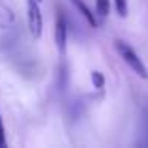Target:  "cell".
I'll use <instances>...</instances> for the list:
<instances>
[{"instance_id":"cell-1","label":"cell","mask_w":148,"mask_h":148,"mask_svg":"<svg viewBox=\"0 0 148 148\" xmlns=\"http://www.w3.org/2000/svg\"><path fill=\"white\" fill-rule=\"evenodd\" d=\"M114 45H116V51L120 53V56H122V60L126 62V64L130 66L141 79H146L148 77V69H146V66L143 64V60L139 58V54L135 53L127 43H124V41H114Z\"/></svg>"},{"instance_id":"cell-3","label":"cell","mask_w":148,"mask_h":148,"mask_svg":"<svg viewBox=\"0 0 148 148\" xmlns=\"http://www.w3.org/2000/svg\"><path fill=\"white\" fill-rule=\"evenodd\" d=\"M0 28L2 30H15L17 28V17L13 10L6 2L0 0Z\"/></svg>"},{"instance_id":"cell-2","label":"cell","mask_w":148,"mask_h":148,"mask_svg":"<svg viewBox=\"0 0 148 148\" xmlns=\"http://www.w3.org/2000/svg\"><path fill=\"white\" fill-rule=\"evenodd\" d=\"M40 0H26V19H28V30L34 40L41 38L43 32V17L40 10Z\"/></svg>"},{"instance_id":"cell-11","label":"cell","mask_w":148,"mask_h":148,"mask_svg":"<svg viewBox=\"0 0 148 148\" xmlns=\"http://www.w3.org/2000/svg\"><path fill=\"white\" fill-rule=\"evenodd\" d=\"M40 2H41V0H40Z\"/></svg>"},{"instance_id":"cell-7","label":"cell","mask_w":148,"mask_h":148,"mask_svg":"<svg viewBox=\"0 0 148 148\" xmlns=\"http://www.w3.org/2000/svg\"><path fill=\"white\" fill-rule=\"evenodd\" d=\"M92 83H94V86L98 88V90H103L105 86V77L101 71H92Z\"/></svg>"},{"instance_id":"cell-4","label":"cell","mask_w":148,"mask_h":148,"mask_svg":"<svg viewBox=\"0 0 148 148\" xmlns=\"http://www.w3.org/2000/svg\"><path fill=\"white\" fill-rule=\"evenodd\" d=\"M54 40H56V47L60 53L66 51V40H68V23H66L64 15L56 17V28H54Z\"/></svg>"},{"instance_id":"cell-5","label":"cell","mask_w":148,"mask_h":148,"mask_svg":"<svg viewBox=\"0 0 148 148\" xmlns=\"http://www.w3.org/2000/svg\"><path fill=\"white\" fill-rule=\"evenodd\" d=\"M71 4L77 8V10H79V13L83 15V17L86 19V21L90 23L92 26H98V19H96V15L92 13V10H90V8H88L86 4L83 2V0H71Z\"/></svg>"},{"instance_id":"cell-6","label":"cell","mask_w":148,"mask_h":148,"mask_svg":"<svg viewBox=\"0 0 148 148\" xmlns=\"http://www.w3.org/2000/svg\"><path fill=\"white\" fill-rule=\"evenodd\" d=\"M109 10H111V2L109 0H96V11L101 17H107Z\"/></svg>"},{"instance_id":"cell-8","label":"cell","mask_w":148,"mask_h":148,"mask_svg":"<svg viewBox=\"0 0 148 148\" xmlns=\"http://www.w3.org/2000/svg\"><path fill=\"white\" fill-rule=\"evenodd\" d=\"M114 6H116V11H118L120 17H126L127 15V2L126 0H114Z\"/></svg>"},{"instance_id":"cell-9","label":"cell","mask_w":148,"mask_h":148,"mask_svg":"<svg viewBox=\"0 0 148 148\" xmlns=\"http://www.w3.org/2000/svg\"><path fill=\"white\" fill-rule=\"evenodd\" d=\"M6 146V135H4V124H2V114H0V148Z\"/></svg>"},{"instance_id":"cell-10","label":"cell","mask_w":148,"mask_h":148,"mask_svg":"<svg viewBox=\"0 0 148 148\" xmlns=\"http://www.w3.org/2000/svg\"><path fill=\"white\" fill-rule=\"evenodd\" d=\"M145 133H146V143H148V109L145 111Z\"/></svg>"}]
</instances>
